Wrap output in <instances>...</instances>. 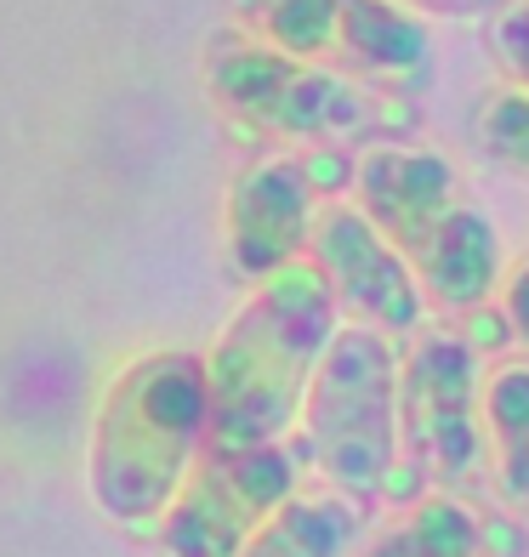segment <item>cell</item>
Masks as SVG:
<instances>
[{"label":"cell","mask_w":529,"mask_h":557,"mask_svg":"<svg viewBox=\"0 0 529 557\" xmlns=\"http://www.w3.org/2000/svg\"><path fill=\"white\" fill-rule=\"evenodd\" d=\"M302 467L347 500H382L398 478V342L342 324L324 347L291 433Z\"/></svg>","instance_id":"cell-4"},{"label":"cell","mask_w":529,"mask_h":557,"mask_svg":"<svg viewBox=\"0 0 529 557\" xmlns=\"http://www.w3.org/2000/svg\"><path fill=\"white\" fill-rule=\"evenodd\" d=\"M331 165H347L342 148H313V154H262L250 160L222 199V239H229V268L257 285L308 257V234L324 199H336Z\"/></svg>","instance_id":"cell-8"},{"label":"cell","mask_w":529,"mask_h":557,"mask_svg":"<svg viewBox=\"0 0 529 557\" xmlns=\"http://www.w3.org/2000/svg\"><path fill=\"white\" fill-rule=\"evenodd\" d=\"M472 143L495 171H513L518 183H529V91L518 86L490 91L472 120Z\"/></svg>","instance_id":"cell-15"},{"label":"cell","mask_w":529,"mask_h":557,"mask_svg":"<svg viewBox=\"0 0 529 557\" xmlns=\"http://www.w3.org/2000/svg\"><path fill=\"white\" fill-rule=\"evenodd\" d=\"M206 91L222 109V120L239 125L245 137L280 143V148H370L398 143L410 132V103L387 91H370L347 74L313 69L302 58H285L245 29H217L206 46Z\"/></svg>","instance_id":"cell-3"},{"label":"cell","mask_w":529,"mask_h":557,"mask_svg":"<svg viewBox=\"0 0 529 557\" xmlns=\"http://www.w3.org/2000/svg\"><path fill=\"white\" fill-rule=\"evenodd\" d=\"M365 535V506L336 490H296L239 557H347Z\"/></svg>","instance_id":"cell-13"},{"label":"cell","mask_w":529,"mask_h":557,"mask_svg":"<svg viewBox=\"0 0 529 557\" xmlns=\"http://www.w3.org/2000/svg\"><path fill=\"white\" fill-rule=\"evenodd\" d=\"M484 478V359L462 324L398 342V478L393 495H462Z\"/></svg>","instance_id":"cell-5"},{"label":"cell","mask_w":529,"mask_h":557,"mask_svg":"<svg viewBox=\"0 0 529 557\" xmlns=\"http://www.w3.org/2000/svg\"><path fill=\"white\" fill-rule=\"evenodd\" d=\"M490 52L507 86L529 91V0H507L501 12H490Z\"/></svg>","instance_id":"cell-16"},{"label":"cell","mask_w":529,"mask_h":557,"mask_svg":"<svg viewBox=\"0 0 529 557\" xmlns=\"http://www.w3.org/2000/svg\"><path fill=\"white\" fill-rule=\"evenodd\" d=\"M206 359L188 347L137 352L97 393L86 433V490L120 535H155L160 512L206 455Z\"/></svg>","instance_id":"cell-1"},{"label":"cell","mask_w":529,"mask_h":557,"mask_svg":"<svg viewBox=\"0 0 529 557\" xmlns=\"http://www.w3.org/2000/svg\"><path fill=\"white\" fill-rule=\"evenodd\" d=\"M347 199L359 206V216L382 234L398 257H416L427 245V234L467 199L462 171L450 165L439 148L421 143H370L353 154L347 171Z\"/></svg>","instance_id":"cell-10"},{"label":"cell","mask_w":529,"mask_h":557,"mask_svg":"<svg viewBox=\"0 0 529 557\" xmlns=\"http://www.w3.org/2000/svg\"><path fill=\"white\" fill-rule=\"evenodd\" d=\"M393 7H405L416 17H490L507 0H393Z\"/></svg>","instance_id":"cell-18"},{"label":"cell","mask_w":529,"mask_h":557,"mask_svg":"<svg viewBox=\"0 0 529 557\" xmlns=\"http://www.w3.org/2000/svg\"><path fill=\"white\" fill-rule=\"evenodd\" d=\"M495 535L462 495H416L398 512L359 535L347 557H490Z\"/></svg>","instance_id":"cell-12"},{"label":"cell","mask_w":529,"mask_h":557,"mask_svg":"<svg viewBox=\"0 0 529 557\" xmlns=\"http://www.w3.org/2000/svg\"><path fill=\"white\" fill-rule=\"evenodd\" d=\"M234 29L313 69L347 74L370 91L410 97L433 81L427 17L393 0H229Z\"/></svg>","instance_id":"cell-6"},{"label":"cell","mask_w":529,"mask_h":557,"mask_svg":"<svg viewBox=\"0 0 529 557\" xmlns=\"http://www.w3.org/2000/svg\"><path fill=\"white\" fill-rule=\"evenodd\" d=\"M308 262L331 290L342 324H365L393 342L416 336L427 324V301L416 290V273L398 250L359 216L353 199H324L308 234Z\"/></svg>","instance_id":"cell-9"},{"label":"cell","mask_w":529,"mask_h":557,"mask_svg":"<svg viewBox=\"0 0 529 557\" xmlns=\"http://www.w3.org/2000/svg\"><path fill=\"white\" fill-rule=\"evenodd\" d=\"M495 313H501V324H507V342L529 347V245H524V257L507 262V273H501Z\"/></svg>","instance_id":"cell-17"},{"label":"cell","mask_w":529,"mask_h":557,"mask_svg":"<svg viewBox=\"0 0 529 557\" xmlns=\"http://www.w3.org/2000/svg\"><path fill=\"white\" fill-rule=\"evenodd\" d=\"M336 331L342 313L308 257L257 278L217 331V342L199 352L211 398L206 449H250L291 438L308 382Z\"/></svg>","instance_id":"cell-2"},{"label":"cell","mask_w":529,"mask_h":557,"mask_svg":"<svg viewBox=\"0 0 529 557\" xmlns=\"http://www.w3.org/2000/svg\"><path fill=\"white\" fill-rule=\"evenodd\" d=\"M302 455L291 438L250 449H206L155 523L160 557H239V546L302 490Z\"/></svg>","instance_id":"cell-7"},{"label":"cell","mask_w":529,"mask_h":557,"mask_svg":"<svg viewBox=\"0 0 529 557\" xmlns=\"http://www.w3.org/2000/svg\"><path fill=\"white\" fill-rule=\"evenodd\" d=\"M484 472L529 518V359L484 370Z\"/></svg>","instance_id":"cell-14"},{"label":"cell","mask_w":529,"mask_h":557,"mask_svg":"<svg viewBox=\"0 0 529 557\" xmlns=\"http://www.w3.org/2000/svg\"><path fill=\"white\" fill-rule=\"evenodd\" d=\"M410 273H416V290L427 301V313L467 319V313L495 301V285H501V273H507V250H501L495 222L478 211L472 199H462L410 257Z\"/></svg>","instance_id":"cell-11"}]
</instances>
